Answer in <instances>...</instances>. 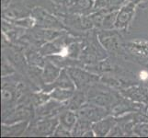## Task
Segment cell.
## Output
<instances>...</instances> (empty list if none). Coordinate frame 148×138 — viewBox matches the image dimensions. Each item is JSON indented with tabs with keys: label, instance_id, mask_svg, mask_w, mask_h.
Listing matches in <instances>:
<instances>
[{
	"label": "cell",
	"instance_id": "obj_5",
	"mask_svg": "<svg viewBox=\"0 0 148 138\" xmlns=\"http://www.w3.org/2000/svg\"><path fill=\"white\" fill-rule=\"evenodd\" d=\"M67 72L71 76V78L73 79L76 89L84 90L86 87L90 86L91 84L98 83V76L88 72H86V71L81 70L79 68L69 67L67 68Z\"/></svg>",
	"mask_w": 148,
	"mask_h": 138
},
{
	"label": "cell",
	"instance_id": "obj_15",
	"mask_svg": "<svg viewBox=\"0 0 148 138\" xmlns=\"http://www.w3.org/2000/svg\"><path fill=\"white\" fill-rule=\"evenodd\" d=\"M42 54H40V53H36L34 51H29L27 53V59L28 62L35 66H44L45 61L42 59Z\"/></svg>",
	"mask_w": 148,
	"mask_h": 138
},
{
	"label": "cell",
	"instance_id": "obj_7",
	"mask_svg": "<svg viewBox=\"0 0 148 138\" xmlns=\"http://www.w3.org/2000/svg\"><path fill=\"white\" fill-rule=\"evenodd\" d=\"M121 94L137 103L145 104L148 102V89L142 86H132L121 91Z\"/></svg>",
	"mask_w": 148,
	"mask_h": 138
},
{
	"label": "cell",
	"instance_id": "obj_10",
	"mask_svg": "<svg viewBox=\"0 0 148 138\" xmlns=\"http://www.w3.org/2000/svg\"><path fill=\"white\" fill-rule=\"evenodd\" d=\"M55 88H61V89H74L75 90V85L74 83L73 79L71 78V76H69L67 70H62L53 83L46 85L45 88L42 89V90L49 92L52 89Z\"/></svg>",
	"mask_w": 148,
	"mask_h": 138
},
{
	"label": "cell",
	"instance_id": "obj_1",
	"mask_svg": "<svg viewBox=\"0 0 148 138\" xmlns=\"http://www.w3.org/2000/svg\"><path fill=\"white\" fill-rule=\"evenodd\" d=\"M59 124V117H49V118H39L32 121V124L25 132L24 135H53Z\"/></svg>",
	"mask_w": 148,
	"mask_h": 138
},
{
	"label": "cell",
	"instance_id": "obj_19",
	"mask_svg": "<svg viewBox=\"0 0 148 138\" xmlns=\"http://www.w3.org/2000/svg\"><path fill=\"white\" fill-rule=\"evenodd\" d=\"M144 113H145L146 116H148V102L145 104V111H144Z\"/></svg>",
	"mask_w": 148,
	"mask_h": 138
},
{
	"label": "cell",
	"instance_id": "obj_11",
	"mask_svg": "<svg viewBox=\"0 0 148 138\" xmlns=\"http://www.w3.org/2000/svg\"><path fill=\"white\" fill-rule=\"evenodd\" d=\"M58 117H59V124H61L65 129L71 131V133H72V130L74 129V127L75 126L76 122L78 121L77 112L67 108L61 112L58 115Z\"/></svg>",
	"mask_w": 148,
	"mask_h": 138
},
{
	"label": "cell",
	"instance_id": "obj_13",
	"mask_svg": "<svg viewBox=\"0 0 148 138\" xmlns=\"http://www.w3.org/2000/svg\"><path fill=\"white\" fill-rule=\"evenodd\" d=\"M74 89H61V88H55L49 91L51 98L62 101V102H66L68 101L71 98L73 97L75 93Z\"/></svg>",
	"mask_w": 148,
	"mask_h": 138
},
{
	"label": "cell",
	"instance_id": "obj_17",
	"mask_svg": "<svg viewBox=\"0 0 148 138\" xmlns=\"http://www.w3.org/2000/svg\"><path fill=\"white\" fill-rule=\"evenodd\" d=\"M71 135H72L71 131L65 129L64 127H63L61 124H58V126L56 127V129L53 135V136H71Z\"/></svg>",
	"mask_w": 148,
	"mask_h": 138
},
{
	"label": "cell",
	"instance_id": "obj_2",
	"mask_svg": "<svg viewBox=\"0 0 148 138\" xmlns=\"http://www.w3.org/2000/svg\"><path fill=\"white\" fill-rule=\"evenodd\" d=\"M137 5L128 0L118 9L117 16L114 23V29L121 30V32H128L132 20L135 16V9Z\"/></svg>",
	"mask_w": 148,
	"mask_h": 138
},
{
	"label": "cell",
	"instance_id": "obj_4",
	"mask_svg": "<svg viewBox=\"0 0 148 138\" xmlns=\"http://www.w3.org/2000/svg\"><path fill=\"white\" fill-rule=\"evenodd\" d=\"M65 109H67V101L62 102L51 99L45 103L36 107L34 113L39 118H49L59 115Z\"/></svg>",
	"mask_w": 148,
	"mask_h": 138
},
{
	"label": "cell",
	"instance_id": "obj_12",
	"mask_svg": "<svg viewBox=\"0 0 148 138\" xmlns=\"http://www.w3.org/2000/svg\"><path fill=\"white\" fill-rule=\"evenodd\" d=\"M61 73V69L57 65L51 63L50 61H46L43 66V70L42 72V80L43 84L49 85L53 83L57 79Z\"/></svg>",
	"mask_w": 148,
	"mask_h": 138
},
{
	"label": "cell",
	"instance_id": "obj_14",
	"mask_svg": "<svg viewBox=\"0 0 148 138\" xmlns=\"http://www.w3.org/2000/svg\"><path fill=\"white\" fill-rule=\"evenodd\" d=\"M128 0H95L94 8L96 10L108 8V9H119L122 5Z\"/></svg>",
	"mask_w": 148,
	"mask_h": 138
},
{
	"label": "cell",
	"instance_id": "obj_3",
	"mask_svg": "<svg viewBox=\"0 0 148 138\" xmlns=\"http://www.w3.org/2000/svg\"><path fill=\"white\" fill-rule=\"evenodd\" d=\"M76 112L79 119L88 122L91 124L110 114L108 108L92 103V102L85 103L78 111H76Z\"/></svg>",
	"mask_w": 148,
	"mask_h": 138
},
{
	"label": "cell",
	"instance_id": "obj_9",
	"mask_svg": "<svg viewBox=\"0 0 148 138\" xmlns=\"http://www.w3.org/2000/svg\"><path fill=\"white\" fill-rule=\"evenodd\" d=\"M29 121H21L14 124H2L1 135L2 136H19L25 134Z\"/></svg>",
	"mask_w": 148,
	"mask_h": 138
},
{
	"label": "cell",
	"instance_id": "obj_6",
	"mask_svg": "<svg viewBox=\"0 0 148 138\" xmlns=\"http://www.w3.org/2000/svg\"><path fill=\"white\" fill-rule=\"evenodd\" d=\"M117 122H118L117 117L109 114L103 119L94 122L92 124V130L94 131L96 136H108L112 128L117 124Z\"/></svg>",
	"mask_w": 148,
	"mask_h": 138
},
{
	"label": "cell",
	"instance_id": "obj_18",
	"mask_svg": "<svg viewBox=\"0 0 148 138\" xmlns=\"http://www.w3.org/2000/svg\"><path fill=\"white\" fill-rule=\"evenodd\" d=\"M139 78L143 82H145V81L148 80V72L146 70H142L141 72L139 73Z\"/></svg>",
	"mask_w": 148,
	"mask_h": 138
},
{
	"label": "cell",
	"instance_id": "obj_16",
	"mask_svg": "<svg viewBox=\"0 0 148 138\" xmlns=\"http://www.w3.org/2000/svg\"><path fill=\"white\" fill-rule=\"evenodd\" d=\"M132 133L134 136L148 137V122H141L135 124Z\"/></svg>",
	"mask_w": 148,
	"mask_h": 138
},
{
	"label": "cell",
	"instance_id": "obj_8",
	"mask_svg": "<svg viewBox=\"0 0 148 138\" xmlns=\"http://www.w3.org/2000/svg\"><path fill=\"white\" fill-rule=\"evenodd\" d=\"M99 39L103 47L108 51H115L120 49L121 40L119 34L110 30H105L99 34Z\"/></svg>",
	"mask_w": 148,
	"mask_h": 138
}]
</instances>
